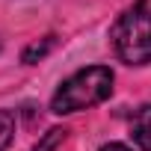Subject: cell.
Masks as SVG:
<instances>
[{
    "mask_svg": "<svg viewBox=\"0 0 151 151\" xmlns=\"http://www.w3.org/2000/svg\"><path fill=\"white\" fill-rule=\"evenodd\" d=\"M53 45H56V36H45L42 42L30 45V47L24 50V62H39V59H42V56H45V53H47Z\"/></svg>",
    "mask_w": 151,
    "mask_h": 151,
    "instance_id": "277c9868",
    "label": "cell"
},
{
    "mask_svg": "<svg viewBox=\"0 0 151 151\" xmlns=\"http://www.w3.org/2000/svg\"><path fill=\"white\" fill-rule=\"evenodd\" d=\"M113 47L122 62L127 65H148L151 62V3L136 0L124 9L113 27Z\"/></svg>",
    "mask_w": 151,
    "mask_h": 151,
    "instance_id": "7a4b0ae2",
    "label": "cell"
},
{
    "mask_svg": "<svg viewBox=\"0 0 151 151\" xmlns=\"http://www.w3.org/2000/svg\"><path fill=\"white\" fill-rule=\"evenodd\" d=\"M130 136L139 148L151 151V107H142L130 122Z\"/></svg>",
    "mask_w": 151,
    "mask_h": 151,
    "instance_id": "3957f363",
    "label": "cell"
},
{
    "mask_svg": "<svg viewBox=\"0 0 151 151\" xmlns=\"http://www.w3.org/2000/svg\"><path fill=\"white\" fill-rule=\"evenodd\" d=\"M62 139H65V127H50V130L42 136V142H39L33 151H53V148H56Z\"/></svg>",
    "mask_w": 151,
    "mask_h": 151,
    "instance_id": "5b68a950",
    "label": "cell"
},
{
    "mask_svg": "<svg viewBox=\"0 0 151 151\" xmlns=\"http://www.w3.org/2000/svg\"><path fill=\"white\" fill-rule=\"evenodd\" d=\"M101 151H130L127 145H122V142H110V145H104Z\"/></svg>",
    "mask_w": 151,
    "mask_h": 151,
    "instance_id": "52a82bcc",
    "label": "cell"
},
{
    "mask_svg": "<svg viewBox=\"0 0 151 151\" xmlns=\"http://www.w3.org/2000/svg\"><path fill=\"white\" fill-rule=\"evenodd\" d=\"M113 92V71L107 65H89V68H80L77 74L56 89L53 101H50V110L53 113H77V110H89L101 101H107Z\"/></svg>",
    "mask_w": 151,
    "mask_h": 151,
    "instance_id": "6da1fadb",
    "label": "cell"
},
{
    "mask_svg": "<svg viewBox=\"0 0 151 151\" xmlns=\"http://www.w3.org/2000/svg\"><path fill=\"white\" fill-rule=\"evenodd\" d=\"M12 136H15V119L0 110V151L12 142Z\"/></svg>",
    "mask_w": 151,
    "mask_h": 151,
    "instance_id": "8992f818",
    "label": "cell"
}]
</instances>
